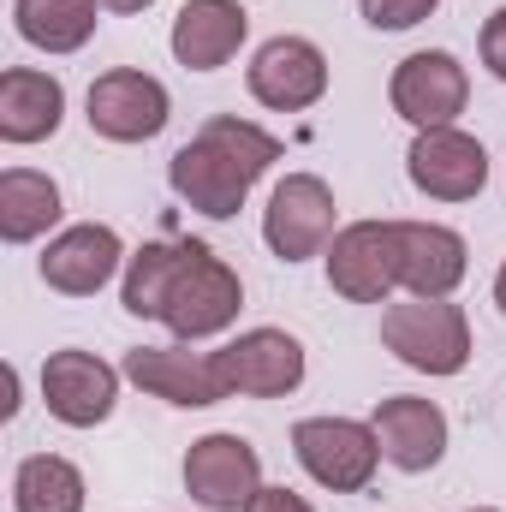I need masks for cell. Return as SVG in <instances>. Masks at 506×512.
Returning <instances> with one entry per match:
<instances>
[{"label": "cell", "mask_w": 506, "mask_h": 512, "mask_svg": "<svg viewBox=\"0 0 506 512\" xmlns=\"http://www.w3.org/2000/svg\"><path fill=\"white\" fill-rule=\"evenodd\" d=\"M131 316L143 322H167L185 346L191 340H209L221 328L239 322V304H245V286L239 274L197 239H161V245H143L126 268V286H120Z\"/></svg>", "instance_id": "1"}, {"label": "cell", "mask_w": 506, "mask_h": 512, "mask_svg": "<svg viewBox=\"0 0 506 512\" xmlns=\"http://www.w3.org/2000/svg\"><path fill=\"white\" fill-rule=\"evenodd\" d=\"M274 161H280V137H268L262 126L239 120V114H221V120H209V126L173 155L167 179H173V191H179L197 215L227 221V215L245 209L251 185L274 167Z\"/></svg>", "instance_id": "2"}, {"label": "cell", "mask_w": 506, "mask_h": 512, "mask_svg": "<svg viewBox=\"0 0 506 512\" xmlns=\"http://www.w3.org/2000/svg\"><path fill=\"white\" fill-rule=\"evenodd\" d=\"M381 340L405 370L423 376H459L471 364V322L447 298H411L381 316Z\"/></svg>", "instance_id": "3"}, {"label": "cell", "mask_w": 506, "mask_h": 512, "mask_svg": "<svg viewBox=\"0 0 506 512\" xmlns=\"http://www.w3.org/2000/svg\"><path fill=\"white\" fill-rule=\"evenodd\" d=\"M292 453H298V465H304L322 489H334V495L370 489V477H376V465H381L376 429H370V423H352V417H304V423L292 429Z\"/></svg>", "instance_id": "4"}, {"label": "cell", "mask_w": 506, "mask_h": 512, "mask_svg": "<svg viewBox=\"0 0 506 512\" xmlns=\"http://www.w3.org/2000/svg\"><path fill=\"white\" fill-rule=\"evenodd\" d=\"M387 96H393V114H399L405 126L435 131V126H453V120L465 114L471 78H465V66H459L447 48H423V54H405V60L393 66Z\"/></svg>", "instance_id": "5"}, {"label": "cell", "mask_w": 506, "mask_h": 512, "mask_svg": "<svg viewBox=\"0 0 506 512\" xmlns=\"http://www.w3.org/2000/svg\"><path fill=\"white\" fill-rule=\"evenodd\" d=\"M328 286L352 304H387L399 286V221H352L328 245Z\"/></svg>", "instance_id": "6"}, {"label": "cell", "mask_w": 506, "mask_h": 512, "mask_svg": "<svg viewBox=\"0 0 506 512\" xmlns=\"http://www.w3.org/2000/svg\"><path fill=\"white\" fill-rule=\"evenodd\" d=\"M262 239L280 262H304V256H322L334 245V191L316 179V173H286L268 197V215H262Z\"/></svg>", "instance_id": "7"}, {"label": "cell", "mask_w": 506, "mask_h": 512, "mask_svg": "<svg viewBox=\"0 0 506 512\" xmlns=\"http://www.w3.org/2000/svg\"><path fill=\"white\" fill-rule=\"evenodd\" d=\"M245 84H251V96L262 108L304 114V108H316L328 96V54L316 42H304V36H274V42L256 48Z\"/></svg>", "instance_id": "8"}, {"label": "cell", "mask_w": 506, "mask_h": 512, "mask_svg": "<svg viewBox=\"0 0 506 512\" xmlns=\"http://www.w3.org/2000/svg\"><path fill=\"white\" fill-rule=\"evenodd\" d=\"M185 489L209 512H245L262 489V459L245 435H203L185 453Z\"/></svg>", "instance_id": "9"}, {"label": "cell", "mask_w": 506, "mask_h": 512, "mask_svg": "<svg viewBox=\"0 0 506 512\" xmlns=\"http://www.w3.org/2000/svg\"><path fill=\"white\" fill-rule=\"evenodd\" d=\"M405 173L435 203H471L489 185V155H483L477 137H465L453 126H435V131H417V143L405 155Z\"/></svg>", "instance_id": "10"}, {"label": "cell", "mask_w": 506, "mask_h": 512, "mask_svg": "<svg viewBox=\"0 0 506 512\" xmlns=\"http://www.w3.org/2000/svg\"><path fill=\"white\" fill-rule=\"evenodd\" d=\"M167 114H173V102H167L161 78H149V72L120 66L90 84V131L108 143H149L167 126Z\"/></svg>", "instance_id": "11"}, {"label": "cell", "mask_w": 506, "mask_h": 512, "mask_svg": "<svg viewBox=\"0 0 506 512\" xmlns=\"http://www.w3.org/2000/svg\"><path fill=\"white\" fill-rule=\"evenodd\" d=\"M227 393H251V399H280L304 382V346L286 328H251L233 346L215 352Z\"/></svg>", "instance_id": "12"}, {"label": "cell", "mask_w": 506, "mask_h": 512, "mask_svg": "<svg viewBox=\"0 0 506 512\" xmlns=\"http://www.w3.org/2000/svg\"><path fill=\"white\" fill-rule=\"evenodd\" d=\"M126 382L143 393L167 399V405H221L227 382L215 352H191V346H137L126 352Z\"/></svg>", "instance_id": "13"}, {"label": "cell", "mask_w": 506, "mask_h": 512, "mask_svg": "<svg viewBox=\"0 0 506 512\" xmlns=\"http://www.w3.org/2000/svg\"><path fill=\"white\" fill-rule=\"evenodd\" d=\"M42 399H48V411L60 423L96 429L114 411V399H120V370L102 364L96 352H54L42 364Z\"/></svg>", "instance_id": "14"}, {"label": "cell", "mask_w": 506, "mask_h": 512, "mask_svg": "<svg viewBox=\"0 0 506 512\" xmlns=\"http://www.w3.org/2000/svg\"><path fill=\"white\" fill-rule=\"evenodd\" d=\"M120 256H126V245H120L114 227L84 221V227H66L60 239H48V251H42V280H48L54 292H66V298H90V292H102V286L114 280Z\"/></svg>", "instance_id": "15"}, {"label": "cell", "mask_w": 506, "mask_h": 512, "mask_svg": "<svg viewBox=\"0 0 506 512\" xmlns=\"http://www.w3.org/2000/svg\"><path fill=\"white\" fill-rule=\"evenodd\" d=\"M471 251L453 227L441 221H399V286L411 298H453V286L465 280Z\"/></svg>", "instance_id": "16"}, {"label": "cell", "mask_w": 506, "mask_h": 512, "mask_svg": "<svg viewBox=\"0 0 506 512\" xmlns=\"http://www.w3.org/2000/svg\"><path fill=\"white\" fill-rule=\"evenodd\" d=\"M251 36V12L239 0H185L173 18V60L185 72H215L227 66Z\"/></svg>", "instance_id": "17"}, {"label": "cell", "mask_w": 506, "mask_h": 512, "mask_svg": "<svg viewBox=\"0 0 506 512\" xmlns=\"http://www.w3.org/2000/svg\"><path fill=\"white\" fill-rule=\"evenodd\" d=\"M370 429H376V441H381V459L399 465V471H429L447 453V417H441L435 399H411V393L381 399Z\"/></svg>", "instance_id": "18"}, {"label": "cell", "mask_w": 506, "mask_h": 512, "mask_svg": "<svg viewBox=\"0 0 506 512\" xmlns=\"http://www.w3.org/2000/svg\"><path fill=\"white\" fill-rule=\"evenodd\" d=\"M60 120H66L60 78L30 72V66H12L0 78V137L6 143H42V137L60 131Z\"/></svg>", "instance_id": "19"}, {"label": "cell", "mask_w": 506, "mask_h": 512, "mask_svg": "<svg viewBox=\"0 0 506 512\" xmlns=\"http://www.w3.org/2000/svg\"><path fill=\"white\" fill-rule=\"evenodd\" d=\"M60 221V185L48 173L30 167H6L0 173V239L6 245H30Z\"/></svg>", "instance_id": "20"}, {"label": "cell", "mask_w": 506, "mask_h": 512, "mask_svg": "<svg viewBox=\"0 0 506 512\" xmlns=\"http://www.w3.org/2000/svg\"><path fill=\"white\" fill-rule=\"evenodd\" d=\"M96 6L102 0H18L12 24L42 54H78L96 36Z\"/></svg>", "instance_id": "21"}, {"label": "cell", "mask_w": 506, "mask_h": 512, "mask_svg": "<svg viewBox=\"0 0 506 512\" xmlns=\"http://www.w3.org/2000/svg\"><path fill=\"white\" fill-rule=\"evenodd\" d=\"M12 507L18 512H84V477L60 453H36L12 477Z\"/></svg>", "instance_id": "22"}, {"label": "cell", "mask_w": 506, "mask_h": 512, "mask_svg": "<svg viewBox=\"0 0 506 512\" xmlns=\"http://www.w3.org/2000/svg\"><path fill=\"white\" fill-rule=\"evenodd\" d=\"M364 6V18L376 24V30H411V24H423L441 0H358Z\"/></svg>", "instance_id": "23"}, {"label": "cell", "mask_w": 506, "mask_h": 512, "mask_svg": "<svg viewBox=\"0 0 506 512\" xmlns=\"http://www.w3.org/2000/svg\"><path fill=\"white\" fill-rule=\"evenodd\" d=\"M483 66L506 84V6L489 12V24H483Z\"/></svg>", "instance_id": "24"}, {"label": "cell", "mask_w": 506, "mask_h": 512, "mask_svg": "<svg viewBox=\"0 0 506 512\" xmlns=\"http://www.w3.org/2000/svg\"><path fill=\"white\" fill-rule=\"evenodd\" d=\"M245 512H316L304 495H292V489H256V501Z\"/></svg>", "instance_id": "25"}, {"label": "cell", "mask_w": 506, "mask_h": 512, "mask_svg": "<svg viewBox=\"0 0 506 512\" xmlns=\"http://www.w3.org/2000/svg\"><path fill=\"white\" fill-rule=\"evenodd\" d=\"M108 12H143V6H155V0H102Z\"/></svg>", "instance_id": "26"}, {"label": "cell", "mask_w": 506, "mask_h": 512, "mask_svg": "<svg viewBox=\"0 0 506 512\" xmlns=\"http://www.w3.org/2000/svg\"><path fill=\"white\" fill-rule=\"evenodd\" d=\"M495 304H501V316H506V262H501V274H495Z\"/></svg>", "instance_id": "27"}, {"label": "cell", "mask_w": 506, "mask_h": 512, "mask_svg": "<svg viewBox=\"0 0 506 512\" xmlns=\"http://www.w3.org/2000/svg\"><path fill=\"white\" fill-rule=\"evenodd\" d=\"M477 512H495V507H477Z\"/></svg>", "instance_id": "28"}]
</instances>
